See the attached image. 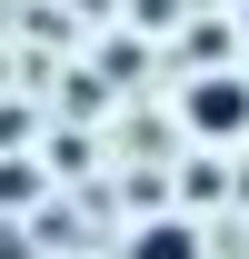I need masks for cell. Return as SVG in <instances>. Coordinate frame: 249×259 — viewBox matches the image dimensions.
Masks as SVG:
<instances>
[{"label": "cell", "instance_id": "obj_3", "mask_svg": "<svg viewBox=\"0 0 249 259\" xmlns=\"http://www.w3.org/2000/svg\"><path fill=\"white\" fill-rule=\"evenodd\" d=\"M80 10H110V0H80Z\"/></svg>", "mask_w": 249, "mask_h": 259}, {"label": "cell", "instance_id": "obj_2", "mask_svg": "<svg viewBox=\"0 0 249 259\" xmlns=\"http://www.w3.org/2000/svg\"><path fill=\"white\" fill-rule=\"evenodd\" d=\"M130 259H199V229L189 220H140L130 229Z\"/></svg>", "mask_w": 249, "mask_h": 259}, {"label": "cell", "instance_id": "obj_1", "mask_svg": "<svg viewBox=\"0 0 249 259\" xmlns=\"http://www.w3.org/2000/svg\"><path fill=\"white\" fill-rule=\"evenodd\" d=\"M189 130H199V140H239V130H249V80H239V70L189 80Z\"/></svg>", "mask_w": 249, "mask_h": 259}]
</instances>
